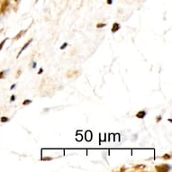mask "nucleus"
<instances>
[{"instance_id":"1","label":"nucleus","mask_w":172,"mask_h":172,"mask_svg":"<svg viewBox=\"0 0 172 172\" xmlns=\"http://www.w3.org/2000/svg\"><path fill=\"white\" fill-rule=\"evenodd\" d=\"M156 170L160 172H167L170 170V166L167 164H163L160 166H156Z\"/></svg>"},{"instance_id":"2","label":"nucleus","mask_w":172,"mask_h":172,"mask_svg":"<svg viewBox=\"0 0 172 172\" xmlns=\"http://www.w3.org/2000/svg\"><path fill=\"white\" fill-rule=\"evenodd\" d=\"M32 42H33V39H30V40H29V41H28V42H27V43H25V44H24V47L22 48V49H21V51H20V52H19L18 55H17V58H19V56H20V55H21V53H22V52H24V50H25V49H26V48L28 47L29 45L31 44V43H32Z\"/></svg>"},{"instance_id":"3","label":"nucleus","mask_w":172,"mask_h":172,"mask_svg":"<svg viewBox=\"0 0 172 172\" xmlns=\"http://www.w3.org/2000/svg\"><path fill=\"white\" fill-rule=\"evenodd\" d=\"M145 116H146V112L144 110L140 111V112H138V113L136 114V117L140 118V119H143Z\"/></svg>"},{"instance_id":"4","label":"nucleus","mask_w":172,"mask_h":172,"mask_svg":"<svg viewBox=\"0 0 172 172\" xmlns=\"http://www.w3.org/2000/svg\"><path fill=\"white\" fill-rule=\"evenodd\" d=\"M121 28V25L118 23H115V24H113V27H112V33H115V32H117L118 30H120Z\"/></svg>"},{"instance_id":"5","label":"nucleus","mask_w":172,"mask_h":172,"mask_svg":"<svg viewBox=\"0 0 172 172\" xmlns=\"http://www.w3.org/2000/svg\"><path fill=\"white\" fill-rule=\"evenodd\" d=\"M91 139H92V133H91L90 131H87V132H86V140L89 141H91Z\"/></svg>"},{"instance_id":"6","label":"nucleus","mask_w":172,"mask_h":172,"mask_svg":"<svg viewBox=\"0 0 172 172\" xmlns=\"http://www.w3.org/2000/svg\"><path fill=\"white\" fill-rule=\"evenodd\" d=\"M25 33H26V30H24V31H21L20 33H18V34H17L16 36H15V37H14V40H17V39H19V38H21V36L24 35Z\"/></svg>"},{"instance_id":"7","label":"nucleus","mask_w":172,"mask_h":172,"mask_svg":"<svg viewBox=\"0 0 172 172\" xmlns=\"http://www.w3.org/2000/svg\"><path fill=\"white\" fill-rule=\"evenodd\" d=\"M32 103V100L30 99H25L24 102H23V106H27V105H30Z\"/></svg>"},{"instance_id":"8","label":"nucleus","mask_w":172,"mask_h":172,"mask_svg":"<svg viewBox=\"0 0 172 172\" xmlns=\"http://www.w3.org/2000/svg\"><path fill=\"white\" fill-rule=\"evenodd\" d=\"M171 158V156H170V154H165V155L162 156V159L163 160H170V159Z\"/></svg>"},{"instance_id":"9","label":"nucleus","mask_w":172,"mask_h":172,"mask_svg":"<svg viewBox=\"0 0 172 172\" xmlns=\"http://www.w3.org/2000/svg\"><path fill=\"white\" fill-rule=\"evenodd\" d=\"M9 121V119L7 117H5V116H3V117H1V123H6V122H8Z\"/></svg>"},{"instance_id":"10","label":"nucleus","mask_w":172,"mask_h":172,"mask_svg":"<svg viewBox=\"0 0 172 172\" xmlns=\"http://www.w3.org/2000/svg\"><path fill=\"white\" fill-rule=\"evenodd\" d=\"M145 167H146V166H144V165H136L133 168H134L135 170H140V169H144Z\"/></svg>"},{"instance_id":"11","label":"nucleus","mask_w":172,"mask_h":172,"mask_svg":"<svg viewBox=\"0 0 172 172\" xmlns=\"http://www.w3.org/2000/svg\"><path fill=\"white\" fill-rule=\"evenodd\" d=\"M106 24H97V28H103V27H106Z\"/></svg>"},{"instance_id":"12","label":"nucleus","mask_w":172,"mask_h":172,"mask_svg":"<svg viewBox=\"0 0 172 172\" xmlns=\"http://www.w3.org/2000/svg\"><path fill=\"white\" fill-rule=\"evenodd\" d=\"M6 41H7V38H6V39H5V40H4V41H3V42H2V43H0V51L2 50L3 46H4V44H5V42H6Z\"/></svg>"},{"instance_id":"13","label":"nucleus","mask_w":172,"mask_h":172,"mask_svg":"<svg viewBox=\"0 0 172 172\" xmlns=\"http://www.w3.org/2000/svg\"><path fill=\"white\" fill-rule=\"evenodd\" d=\"M67 46H68V43H64L63 44H62L61 47H60V50H64L65 48L67 47Z\"/></svg>"},{"instance_id":"14","label":"nucleus","mask_w":172,"mask_h":172,"mask_svg":"<svg viewBox=\"0 0 172 172\" xmlns=\"http://www.w3.org/2000/svg\"><path fill=\"white\" fill-rule=\"evenodd\" d=\"M7 70V69H6ZM6 70H4V71H1V72H0V78H4V74H5V72Z\"/></svg>"},{"instance_id":"15","label":"nucleus","mask_w":172,"mask_h":172,"mask_svg":"<svg viewBox=\"0 0 172 172\" xmlns=\"http://www.w3.org/2000/svg\"><path fill=\"white\" fill-rule=\"evenodd\" d=\"M52 158H51V157H44V158H43V160H52Z\"/></svg>"},{"instance_id":"16","label":"nucleus","mask_w":172,"mask_h":172,"mask_svg":"<svg viewBox=\"0 0 172 172\" xmlns=\"http://www.w3.org/2000/svg\"><path fill=\"white\" fill-rule=\"evenodd\" d=\"M14 99H15V96H14V95H13L12 97H11V98H10V102L14 101Z\"/></svg>"},{"instance_id":"17","label":"nucleus","mask_w":172,"mask_h":172,"mask_svg":"<svg viewBox=\"0 0 172 172\" xmlns=\"http://www.w3.org/2000/svg\"><path fill=\"white\" fill-rule=\"evenodd\" d=\"M161 120V116H158V117H157V120H156V122H157V123H159V122H160V121Z\"/></svg>"},{"instance_id":"18","label":"nucleus","mask_w":172,"mask_h":172,"mask_svg":"<svg viewBox=\"0 0 172 172\" xmlns=\"http://www.w3.org/2000/svg\"><path fill=\"white\" fill-rule=\"evenodd\" d=\"M43 68H41L40 69H39V71H38V74H42V73H43Z\"/></svg>"},{"instance_id":"19","label":"nucleus","mask_w":172,"mask_h":172,"mask_svg":"<svg viewBox=\"0 0 172 172\" xmlns=\"http://www.w3.org/2000/svg\"><path fill=\"white\" fill-rule=\"evenodd\" d=\"M15 86H16L15 84H13V85L11 86V87H10V89H14V87H15Z\"/></svg>"},{"instance_id":"20","label":"nucleus","mask_w":172,"mask_h":172,"mask_svg":"<svg viewBox=\"0 0 172 172\" xmlns=\"http://www.w3.org/2000/svg\"><path fill=\"white\" fill-rule=\"evenodd\" d=\"M113 3V0H107V4H109V5H111Z\"/></svg>"},{"instance_id":"21","label":"nucleus","mask_w":172,"mask_h":172,"mask_svg":"<svg viewBox=\"0 0 172 172\" xmlns=\"http://www.w3.org/2000/svg\"><path fill=\"white\" fill-rule=\"evenodd\" d=\"M33 68H35V67H36V62H34V61H33Z\"/></svg>"},{"instance_id":"22","label":"nucleus","mask_w":172,"mask_h":172,"mask_svg":"<svg viewBox=\"0 0 172 172\" xmlns=\"http://www.w3.org/2000/svg\"><path fill=\"white\" fill-rule=\"evenodd\" d=\"M20 74H21V70L19 69V70H18V74H17V77H19V76H20Z\"/></svg>"},{"instance_id":"23","label":"nucleus","mask_w":172,"mask_h":172,"mask_svg":"<svg viewBox=\"0 0 172 172\" xmlns=\"http://www.w3.org/2000/svg\"><path fill=\"white\" fill-rule=\"evenodd\" d=\"M15 1H19V0H15Z\"/></svg>"}]
</instances>
